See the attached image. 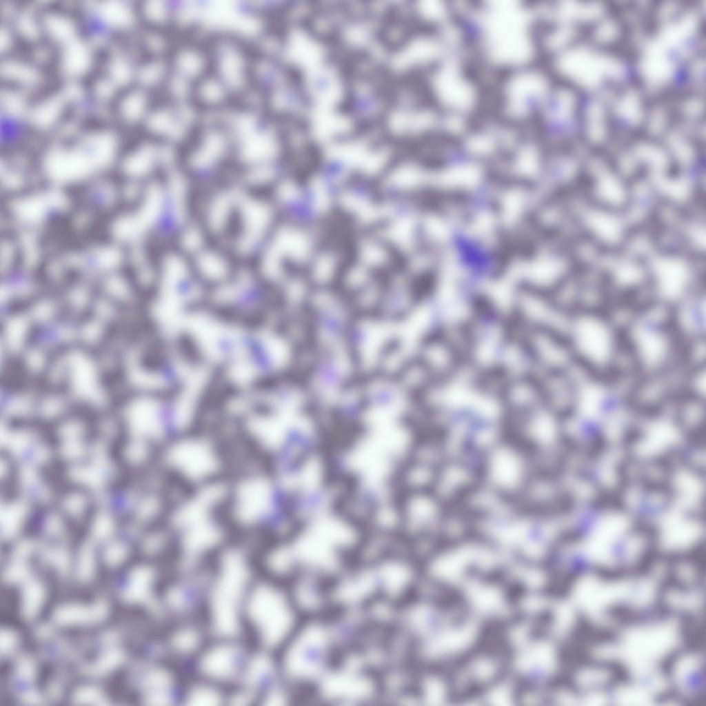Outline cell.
Segmentation results:
<instances>
[{
    "label": "cell",
    "mask_w": 706,
    "mask_h": 706,
    "mask_svg": "<svg viewBox=\"0 0 706 706\" xmlns=\"http://www.w3.org/2000/svg\"><path fill=\"white\" fill-rule=\"evenodd\" d=\"M234 447V438L202 427L171 438L160 450L157 467L181 490H199L227 479Z\"/></svg>",
    "instance_id": "obj_1"
},
{
    "label": "cell",
    "mask_w": 706,
    "mask_h": 706,
    "mask_svg": "<svg viewBox=\"0 0 706 706\" xmlns=\"http://www.w3.org/2000/svg\"><path fill=\"white\" fill-rule=\"evenodd\" d=\"M254 551L231 541L212 560L203 617L212 636H242L241 614L258 576Z\"/></svg>",
    "instance_id": "obj_2"
},
{
    "label": "cell",
    "mask_w": 706,
    "mask_h": 706,
    "mask_svg": "<svg viewBox=\"0 0 706 706\" xmlns=\"http://www.w3.org/2000/svg\"><path fill=\"white\" fill-rule=\"evenodd\" d=\"M305 620L288 583L258 574L241 614L242 635L252 647L276 654Z\"/></svg>",
    "instance_id": "obj_3"
},
{
    "label": "cell",
    "mask_w": 706,
    "mask_h": 706,
    "mask_svg": "<svg viewBox=\"0 0 706 706\" xmlns=\"http://www.w3.org/2000/svg\"><path fill=\"white\" fill-rule=\"evenodd\" d=\"M689 636L672 649L660 666L665 684L663 698L685 704L699 701L704 692V652L701 643Z\"/></svg>",
    "instance_id": "obj_4"
},
{
    "label": "cell",
    "mask_w": 706,
    "mask_h": 706,
    "mask_svg": "<svg viewBox=\"0 0 706 706\" xmlns=\"http://www.w3.org/2000/svg\"><path fill=\"white\" fill-rule=\"evenodd\" d=\"M252 648L242 636H212L187 674L228 690L239 682Z\"/></svg>",
    "instance_id": "obj_5"
},
{
    "label": "cell",
    "mask_w": 706,
    "mask_h": 706,
    "mask_svg": "<svg viewBox=\"0 0 706 706\" xmlns=\"http://www.w3.org/2000/svg\"><path fill=\"white\" fill-rule=\"evenodd\" d=\"M159 654L186 674L212 636L203 616L165 623L159 627Z\"/></svg>",
    "instance_id": "obj_6"
},
{
    "label": "cell",
    "mask_w": 706,
    "mask_h": 706,
    "mask_svg": "<svg viewBox=\"0 0 706 706\" xmlns=\"http://www.w3.org/2000/svg\"><path fill=\"white\" fill-rule=\"evenodd\" d=\"M704 290L698 288L670 306L673 326L686 347L705 341Z\"/></svg>",
    "instance_id": "obj_7"
},
{
    "label": "cell",
    "mask_w": 706,
    "mask_h": 706,
    "mask_svg": "<svg viewBox=\"0 0 706 706\" xmlns=\"http://www.w3.org/2000/svg\"><path fill=\"white\" fill-rule=\"evenodd\" d=\"M228 690L199 676L186 674L179 706H227Z\"/></svg>",
    "instance_id": "obj_8"
}]
</instances>
